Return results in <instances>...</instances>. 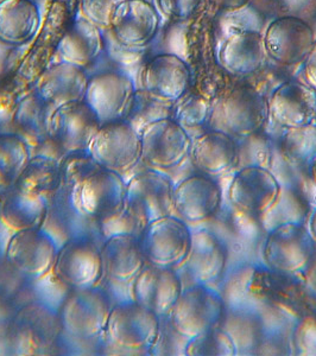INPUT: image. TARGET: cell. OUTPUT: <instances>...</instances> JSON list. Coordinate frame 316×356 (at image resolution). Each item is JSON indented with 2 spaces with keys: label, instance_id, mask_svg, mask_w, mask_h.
I'll use <instances>...</instances> for the list:
<instances>
[{
  "label": "cell",
  "instance_id": "6da1fadb",
  "mask_svg": "<svg viewBox=\"0 0 316 356\" xmlns=\"http://www.w3.org/2000/svg\"><path fill=\"white\" fill-rule=\"evenodd\" d=\"M60 325V316L48 304H25L0 325V354L33 355L47 350L56 341Z\"/></svg>",
  "mask_w": 316,
  "mask_h": 356
},
{
  "label": "cell",
  "instance_id": "7a4b0ae2",
  "mask_svg": "<svg viewBox=\"0 0 316 356\" xmlns=\"http://www.w3.org/2000/svg\"><path fill=\"white\" fill-rule=\"evenodd\" d=\"M244 290L260 303L301 318L316 312V296L301 275H290L263 267H252L244 275Z\"/></svg>",
  "mask_w": 316,
  "mask_h": 356
},
{
  "label": "cell",
  "instance_id": "3957f363",
  "mask_svg": "<svg viewBox=\"0 0 316 356\" xmlns=\"http://www.w3.org/2000/svg\"><path fill=\"white\" fill-rule=\"evenodd\" d=\"M268 119V99L248 83L226 87L213 102L211 122L219 124L214 130L223 131L232 137L255 134Z\"/></svg>",
  "mask_w": 316,
  "mask_h": 356
},
{
  "label": "cell",
  "instance_id": "277c9868",
  "mask_svg": "<svg viewBox=\"0 0 316 356\" xmlns=\"http://www.w3.org/2000/svg\"><path fill=\"white\" fill-rule=\"evenodd\" d=\"M225 310V300L206 284L183 289L169 312L171 329L187 340L219 325Z\"/></svg>",
  "mask_w": 316,
  "mask_h": 356
},
{
  "label": "cell",
  "instance_id": "5b68a950",
  "mask_svg": "<svg viewBox=\"0 0 316 356\" xmlns=\"http://www.w3.org/2000/svg\"><path fill=\"white\" fill-rule=\"evenodd\" d=\"M106 334L119 348L151 352L161 337V317L130 298L112 307Z\"/></svg>",
  "mask_w": 316,
  "mask_h": 356
},
{
  "label": "cell",
  "instance_id": "8992f818",
  "mask_svg": "<svg viewBox=\"0 0 316 356\" xmlns=\"http://www.w3.org/2000/svg\"><path fill=\"white\" fill-rule=\"evenodd\" d=\"M102 240L80 235L65 241L57 250L53 273L55 280L69 289L97 286L102 280Z\"/></svg>",
  "mask_w": 316,
  "mask_h": 356
},
{
  "label": "cell",
  "instance_id": "52a82bcc",
  "mask_svg": "<svg viewBox=\"0 0 316 356\" xmlns=\"http://www.w3.org/2000/svg\"><path fill=\"white\" fill-rule=\"evenodd\" d=\"M112 304L102 288L70 289L62 302L60 321L69 335L88 340L106 332Z\"/></svg>",
  "mask_w": 316,
  "mask_h": 356
},
{
  "label": "cell",
  "instance_id": "ba28073f",
  "mask_svg": "<svg viewBox=\"0 0 316 356\" xmlns=\"http://www.w3.org/2000/svg\"><path fill=\"white\" fill-rule=\"evenodd\" d=\"M45 201L47 211L41 228L55 240L57 246L80 235H93L104 241L99 223L82 207L80 191L62 184Z\"/></svg>",
  "mask_w": 316,
  "mask_h": 356
},
{
  "label": "cell",
  "instance_id": "9c48e42d",
  "mask_svg": "<svg viewBox=\"0 0 316 356\" xmlns=\"http://www.w3.org/2000/svg\"><path fill=\"white\" fill-rule=\"evenodd\" d=\"M126 183V206L143 228L174 213V183L163 171L146 169Z\"/></svg>",
  "mask_w": 316,
  "mask_h": 356
},
{
  "label": "cell",
  "instance_id": "30bf717a",
  "mask_svg": "<svg viewBox=\"0 0 316 356\" xmlns=\"http://www.w3.org/2000/svg\"><path fill=\"white\" fill-rule=\"evenodd\" d=\"M315 248L307 225L287 223L267 233L263 245L264 263L274 271L302 275Z\"/></svg>",
  "mask_w": 316,
  "mask_h": 356
},
{
  "label": "cell",
  "instance_id": "8fae6325",
  "mask_svg": "<svg viewBox=\"0 0 316 356\" xmlns=\"http://www.w3.org/2000/svg\"><path fill=\"white\" fill-rule=\"evenodd\" d=\"M138 236L146 263L175 270L182 266L191 247L189 227L174 215L148 223Z\"/></svg>",
  "mask_w": 316,
  "mask_h": 356
},
{
  "label": "cell",
  "instance_id": "7c38bea8",
  "mask_svg": "<svg viewBox=\"0 0 316 356\" xmlns=\"http://www.w3.org/2000/svg\"><path fill=\"white\" fill-rule=\"evenodd\" d=\"M143 163L148 169L168 171L181 165L189 157L191 138L171 118L151 122L141 132Z\"/></svg>",
  "mask_w": 316,
  "mask_h": 356
},
{
  "label": "cell",
  "instance_id": "4fadbf2b",
  "mask_svg": "<svg viewBox=\"0 0 316 356\" xmlns=\"http://www.w3.org/2000/svg\"><path fill=\"white\" fill-rule=\"evenodd\" d=\"M88 150L104 169L124 176L141 163V134L125 120L106 122L97 131Z\"/></svg>",
  "mask_w": 316,
  "mask_h": 356
},
{
  "label": "cell",
  "instance_id": "5bb4252c",
  "mask_svg": "<svg viewBox=\"0 0 316 356\" xmlns=\"http://www.w3.org/2000/svg\"><path fill=\"white\" fill-rule=\"evenodd\" d=\"M58 246L42 228L15 232L5 246L6 263L15 271L31 278L43 280L53 272Z\"/></svg>",
  "mask_w": 316,
  "mask_h": 356
},
{
  "label": "cell",
  "instance_id": "9a60e30c",
  "mask_svg": "<svg viewBox=\"0 0 316 356\" xmlns=\"http://www.w3.org/2000/svg\"><path fill=\"white\" fill-rule=\"evenodd\" d=\"M280 188V179L272 170L248 166L235 170L227 195L235 211L258 219L275 202Z\"/></svg>",
  "mask_w": 316,
  "mask_h": 356
},
{
  "label": "cell",
  "instance_id": "2e32d148",
  "mask_svg": "<svg viewBox=\"0 0 316 356\" xmlns=\"http://www.w3.org/2000/svg\"><path fill=\"white\" fill-rule=\"evenodd\" d=\"M136 85L120 72H102L90 76L85 102L102 124L124 120L136 93Z\"/></svg>",
  "mask_w": 316,
  "mask_h": 356
},
{
  "label": "cell",
  "instance_id": "e0dca14e",
  "mask_svg": "<svg viewBox=\"0 0 316 356\" xmlns=\"http://www.w3.org/2000/svg\"><path fill=\"white\" fill-rule=\"evenodd\" d=\"M191 70L175 54H158L145 62L139 73V89L158 100L174 104L189 90Z\"/></svg>",
  "mask_w": 316,
  "mask_h": 356
},
{
  "label": "cell",
  "instance_id": "ac0fdd59",
  "mask_svg": "<svg viewBox=\"0 0 316 356\" xmlns=\"http://www.w3.org/2000/svg\"><path fill=\"white\" fill-rule=\"evenodd\" d=\"M263 37L267 55L282 65H295L303 62L315 43L312 26L294 16L274 19Z\"/></svg>",
  "mask_w": 316,
  "mask_h": 356
},
{
  "label": "cell",
  "instance_id": "d6986e66",
  "mask_svg": "<svg viewBox=\"0 0 316 356\" xmlns=\"http://www.w3.org/2000/svg\"><path fill=\"white\" fill-rule=\"evenodd\" d=\"M183 291L182 280L175 268L146 263L131 280V300L155 312L158 317L169 315Z\"/></svg>",
  "mask_w": 316,
  "mask_h": 356
},
{
  "label": "cell",
  "instance_id": "ffe728a7",
  "mask_svg": "<svg viewBox=\"0 0 316 356\" xmlns=\"http://www.w3.org/2000/svg\"><path fill=\"white\" fill-rule=\"evenodd\" d=\"M159 25V13L148 0H125L114 13L110 31L119 47L134 50L150 44Z\"/></svg>",
  "mask_w": 316,
  "mask_h": 356
},
{
  "label": "cell",
  "instance_id": "44dd1931",
  "mask_svg": "<svg viewBox=\"0 0 316 356\" xmlns=\"http://www.w3.org/2000/svg\"><path fill=\"white\" fill-rule=\"evenodd\" d=\"M269 119L284 130L310 125L316 120V89L300 81L277 86L268 99Z\"/></svg>",
  "mask_w": 316,
  "mask_h": 356
},
{
  "label": "cell",
  "instance_id": "7402d4cb",
  "mask_svg": "<svg viewBox=\"0 0 316 356\" xmlns=\"http://www.w3.org/2000/svg\"><path fill=\"white\" fill-rule=\"evenodd\" d=\"M102 125L97 114L85 100L70 102L54 111L50 122V137L54 138L65 152L88 150Z\"/></svg>",
  "mask_w": 316,
  "mask_h": 356
},
{
  "label": "cell",
  "instance_id": "603a6c76",
  "mask_svg": "<svg viewBox=\"0 0 316 356\" xmlns=\"http://www.w3.org/2000/svg\"><path fill=\"white\" fill-rule=\"evenodd\" d=\"M126 188L122 175L102 169L81 186L82 207L99 225L106 222L125 211Z\"/></svg>",
  "mask_w": 316,
  "mask_h": 356
},
{
  "label": "cell",
  "instance_id": "cb8c5ba5",
  "mask_svg": "<svg viewBox=\"0 0 316 356\" xmlns=\"http://www.w3.org/2000/svg\"><path fill=\"white\" fill-rule=\"evenodd\" d=\"M221 202L219 184L206 175H193L175 186L174 211L184 222L211 219L219 211Z\"/></svg>",
  "mask_w": 316,
  "mask_h": 356
},
{
  "label": "cell",
  "instance_id": "d4e9b609",
  "mask_svg": "<svg viewBox=\"0 0 316 356\" xmlns=\"http://www.w3.org/2000/svg\"><path fill=\"white\" fill-rule=\"evenodd\" d=\"M267 57L263 35L252 29H240L230 33L218 51L220 67L235 76H248L260 72Z\"/></svg>",
  "mask_w": 316,
  "mask_h": 356
},
{
  "label": "cell",
  "instance_id": "484cf974",
  "mask_svg": "<svg viewBox=\"0 0 316 356\" xmlns=\"http://www.w3.org/2000/svg\"><path fill=\"white\" fill-rule=\"evenodd\" d=\"M226 264V247L213 232L205 228L191 232V247L182 266L195 284L207 285L219 280Z\"/></svg>",
  "mask_w": 316,
  "mask_h": 356
},
{
  "label": "cell",
  "instance_id": "4316f807",
  "mask_svg": "<svg viewBox=\"0 0 316 356\" xmlns=\"http://www.w3.org/2000/svg\"><path fill=\"white\" fill-rule=\"evenodd\" d=\"M189 156L203 174L220 176L237 169L238 145L231 134L212 129L191 142Z\"/></svg>",
  "mask_w": 316,
  "mask_h": 356
},
{
  "label": "cell",
  "instance_id": "83f0119b",
  "mask_svg": "<svg viewBox=\"0 0 316 356\" xmlns=\"http://www.w3.org/2000/svg\"><path fill=\"white\" fill-rule=\"evenodd\" d=\"M102 251V275L114 283H130L145 266L139 236L112 235L104 239Z\"/></svg>",
  "mask_w": 316,
  "mask_h": 356
},
{
  "label": "cell",
  "instance_id": "f1b7e54d",
  "mask_svg": "<svg viewBox=\"0 0 316 356\" xmlns=\"http://www.w3.org/2000/svg\"><path fill=\"white\" fill-rule=\"evenodd\" d=\"M90 76L85 69L68 62L52 65L37 79L35 90L54 107L84 102Z\"/></svg>",
  "mask_w": 316,
  "mask_h": 356
},
{
  "label": "cell",
  "instance_id": "f546056e",
  "mask_svg": "<svg viewBox=\"0 0 316 356\" xmlns=\"http://www.w3.org/2000/svg\"><path fill=\"white\" fill-rule=\"evenodd\" d=\"M104 48L102 29L82 16L69 25L57 43L56 50L62 61L85 69L95 62Z\"/></svg>",
  "mask_w": 316,
  "mask_h": 356
},
{
  "label": "cell",
  "instance_id": "4dcf8cb0",
  "mask_svg": "<svg viewBox=\"0 0 316 356\" xmlns=\"http://www.w3.org/2000/svg\"><path fill=\"white\" fill-rule=\"evenodd\" d=\"M45 197L11 186L0 193V225L11 233L41 228L45 221Z\"/></svg>",
  "mask_w": 316,
  "mask_h": 356
},
{
  "label": "cell",
  "instance_id": "1f68e13d",
  "mask_svg": "<svg viewBox=\"0 0 316 356\" xmlns=\"http://www.w3.org/2000/svg\"><path fill=\"white\" fill-rule=\"evenodd\" d=\"M56 107L33 90L22 97L13 107V132L23 138L33 149L50 137V122Z\"/></svg>",
  "mask_w": 316,
  "mask_h": 356
},
{
  "label": "cell",
  "instance_id": "d6a6232c",
  "mask_svg": "<svg viewBox=\"0 0 316 356\" xmlns=\"http://www.w3.org/2000/svg\"><path fill=\"white\" fill-rule=\"evenodd\" d=\"M41 25L40 8L33 0L0 3V43L21 47L36 36Z\"/></svg>",
  "mask_w": 316,
  "mask_h": 356
},
{
  "label": "cell",
  "instance_id": "836d02e7",
  "mask_svg": "<svg viewBox=\"0 0 316 356\" xmlns=\"http://www.w3.org/2000/svg\"><path fill=\"white\" fill-rule=\"evenodd\" d=\"M312 208L303 191L290 183L281 182L280 193L268 211L257 219L265 233L287 223L306 225Z\"/></svg>",
  "mask_w": 316,
  "mask_h": 356
},
{
  "label": "cell",
  "instance_id": "e575fe53",
  "mask_svg": "<svg viewBox=\"0 0 316 356\" xmlns=\"http://www.w3.org/2000/svg\"><path fill=\"white\" fill-rule=\"evenodd\" d=\"M15 186L47 199L62 186L61 164L54 158L33 154Z\"/></svg>",
  "mask_w": 316,
  "mask_h": 356
},
{
  "label": "cell",
  "instance_id": "d590c367",
  "mask_svg": "<svg viewBox=\"0 0 316 356\" xmlns=\"http://www.w3.org/2000/svg\"><path fill=\"white\" fill-rule=\"evenodd\" d=\"M280 156L294 169L309 170L316 157V124L288 129L281 138Z\"/></svg>",
  "mask_w": 316,
  "mask_h": 356
},
{
  "label": "cell",
  "instance_id": "8d00e7d4",
  "mask_svg": "<svg viewBox=\"0 0 316 356\" xmlns=\"http://www.w3.org/2000/svg\"><path fill=\"white\" fill-rule=\"evenodd\" d=\"M31 158V147L15 132L0 134V191L15 186Z\"/></svg>",
  "mask_w": 316,
  "mask_h": 356
},
{
  "label": "cell",
  "instance_id": "74e56055",
  "mask_svg": "<svg viewBox=\"0 0 316 356\" xmlns=\"http://www.w3.org/2000/svg\"><path fill=\"white\" fill-rule=\"evenodd\" d=\"M173 105L171 102H164L151 97L143 89L138 88L131 102L124 120L129 122L138 134H141L146 126L151 122L171 117Z\"/></svg>",
  "mask_w": 316,
  "mask_h": 356
},
{
  "label": "cell",
  "instance_id": "f35d334b",
  "mask_svg": "<svg viewBox=\"0 0 316 356\" xmlns=\"http://www.w3.org/2000/svg\"><path fill=\"white\" fill-rule=\"evenodd\" d=\"M213 102L198 90H189L174 102L171 119L188 132L206 124L212 113Z\"/></svg>",
  "mask_w": 316,
  "mask_h": 356
},
{
  "label": "cell",
  "instance_id": "ab89813d",
  "mask_svg": "<svg viewBox=\"0 0 316 356\" xmlns=\"http://www.w3.org/2000/svg\"><path fill=\"white\" fill-rule=\"evenodd\" d=\"M238 145V164L237 169H243L248 166H260L271 170L275 158V149L271 139L265 136L262 130L239 138L237 140Z\"/></svg>",
  "mask_w": 316,
  "mask_h": 356
},
{
  "label": "cell",
  "instance_id": "60d3db41",
  "mask_svg": "<svg viewBox=\"0 0 316 356\" xmlns=\"http://www.w3.org/2000/svg\"><path fill=\"white\" fill-rule=\"evenodd\" d=\"M238 348L232 336L218 325L208 332L188 340L184 355L188 356H235Z\"/></svg>",
  "mask_w": 316,
  "mask_h": 356
},
{
  "label": "cell",
  "instance_id": "b9f144b4",
  "mask_svg": "<svg viewBox=\"0 0 316 356\" xmlns=\"http://www.w3.org/2000/svg\"><path fill=\"white\" fill-rule=\"evenodd\" d=\"M62 184L80 191L84 183L97 171L104 169L90 150L73 151L65 154L61 162Z\"/></svg>",
  "mask_w": 316,
  "mask_h": 356
},
{
  "label": "cell",
  "instance_id": "7bdbcfd3",
  "mask_svg": "<svg viewBox=\"0 0 316 356\" xmlns=\"http://www.w3.org/2000/svg\"><path fill=\"white\" fill-rule=\"evenodd\" d=\"M292 341L296 355L316 356V312L299 318L292 330Z\"/></svg>",
  "mask_w": 316,
  "mask_h": 356
},
{
  "label": "cell",
  "instance_id": "ee69618b",
  "mask_svg": "<svg viewBox=\"0 0 316 356\" xmlns=\"http://www.w3.org/2000/svg\"><path fill=\"white\" fill-rule=\"evenodd\" d=\"M125 0H80L82 16L102 30H110L114 13Z\"/></svg>",
  "mask_w": 316,
  "mask_h": 356
},
{
  "label": "cell",
  "instance_id": "f6af8a7d",
  "mask_svg": "<svg viewBox=\"0 0 316 356\" xmlns=\"http://www.w3.org/2000/svg\"><path fill=\"white\" fill-rule=\"evenodd\" d=\"M203 0H157L159 11L177 23L189 21L199 11Z\"/></svg>",
  "mask_w": 316,
  "mask_h": 356
},
{
  "label": "cell",
  "instance_id": "bcb514c9",
  "mask_svg": "<svg viewBox=\"0 0 316 356\" xmlns=\"http://www.w3.org/2000/svg\"><path fill=\"white\" fill-rule=\"evenodd\" d=\"M67 154L68 152H65V149L52 137L47 138L45 142H42L40 145L31 149V156L41 154V156H45V157L54 158L58 162H61Z\"/></svg>",
  "mask_w": 316,
  "mask_h": 356
},
{
  "label": "cell",
  "instance_id": "7dc6e473",
  "mask_svg": "<svg viewBox=\"0 0 316 356\" xmlns=\"http://www.w3.org/2000/svg\"><path fill=\"white\" fill-rule=\"evenodd\" d=\"M303 74L306 81L313 88L316 89V41L309 51L308 56L303 61Z\"/></svg>",
  "mask_w": 316,
  "mask_h": 356
},
{
  "label": "cell",
  "instance_id": "c3c4849f",
  "mask_svg": "<svg viewBox=\"0 0 316 356\" xmlns=\"http://www.w3.org/2000/svg\"><path fill=\"white\" fill-rule=\"evenodd\" d=\"M215 8L223 13H235L246 8L251 0H208Z\"/></svg>",
  "mask_w": 316,
  "mask_h": 356
},
{
  "label": "cell",
  "instance_id": "681fc988",
  "mask_svg": "<svg viewBox=\"0 0 316 356\" xmlns=\"http://www.w3.org/2000/svg\"><path fill=\"white\" fill-rule=\"evenodd\" d=\"M301 275H302L307 288L316 296V248L312 259L309 261L308 266Z\"/></svg>",
  "mask_w": 316,
  "mask_h": 356
},
{
  "label": "cell",
  "instance_id": "f907efd6",
  "mask_svg": "<svg viewBox=\"0 0 316 356\" xmlns=\"http://www.w3.org/2000/svg\"><path fill=\"white\" fill-rule=\"evenodd\" d=\"M310 236H312L314 243H316V207L310 211L308 218V225H307Z\"/></svg>",
  "mask_w": 316,
  "mask_h": 356
},
{
  "label": "cell",
  "instance_id": "816d5d0a",
  "mask_svg": "<svg viewBox=\"0 0 316 356\" xmlns=\"http://www.w3.org/2000/svg\"><path fill=\"white\" fill-rule=\"evenodd\" d=\"M308 175L310 181H312L313 184L316 188V157L314 158V161H313L312 164L309 166Z\"/></svg>",
  "mask_w": 316,
  "mask_h": 356
},
{
  "label": "cell",
  "instance_id": "f5cc1de1",
  "mask_svg": "<svg viewBox=\"0 0 316 356\" xmlns=\"http://www.w3.org/2000/svg\"><path fill=\"white\" fill-rule=\"evenodd\" d=\"M1 1H4V0H0V3H1Z\"/></svg>",
  "mask_w": 316,
  "mask_h": 356
}]
</instances>
